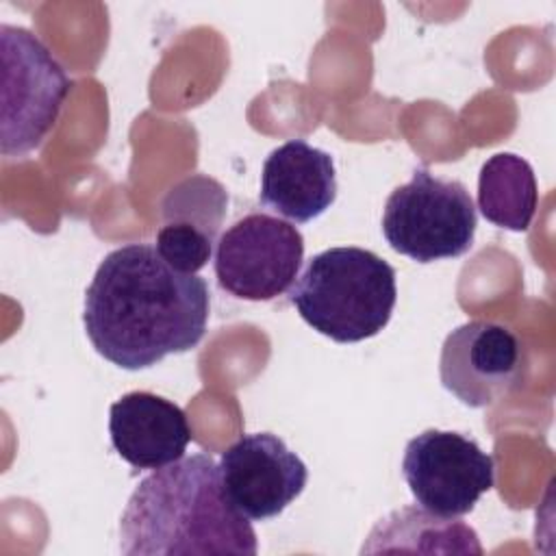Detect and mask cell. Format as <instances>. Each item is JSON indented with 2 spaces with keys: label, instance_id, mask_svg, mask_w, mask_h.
I'll return each mask as SVG.
<instances>
[{
  "label": "cell",
  "instance_id": "obj_9",
  "mask_svg": "<svg viewBox=\"0 0 556 556\" xmlns=\"http://www.w3.org/2000/svg\"><path fill=\"white\" fill-rule=\"evenodd\" d=\"M228 500L252 521L278 517L306 486L308 469L271 432L239 437L219 458Z\"/></svg>",
  "mask_w": 556,
  "mask_h": 556
},
{
  "label": "cell",
  "instance_id": "obj_4",
  "mask_svg": "<svg viewBox=\"0 0 556 556\" xmlns=\"http://www.w3.org/2000/svg\"><path fill=\"white\" fill-rule=\"evenodd\" d=\"M0 150L17 159L37 150L54 128L72 80L46 43L22 26H0Z\"/></svg>",
  "mask_w": 556,
  "mask_h": 556
},
{
  "label": "cell",
  "instance_id": "obj_5",
  "mask_svg": "<svg viewBox=\"0 0 556 556\" xmlns=\"http://www.w3.org/2000/svg\"><path fill=\"white\" fill-rule=\"evenodd\" d=\"M476 226V206L467 187L424 167L391 191L382 211L387 243L417 263L463 256L473 245Z\"/></svg>",
  "mask_w": 556,
  "mask_h": 556
},
{
  "label": "cell",
  "instance_id": "obj_8",
  "mask_svg": "<svg viewBox=\"0 0 556 556\" xmlns=\"http://www.w3.org/2000/svg\"><path fill=\"white\" fill-rule=\"evenodd\" d=\"M523 345L510 328L473 319L445 337L439 376L456 400L482 408L510 393L523 374Z\"/></svg>",
  "mask_w": 556,
  "mask_h": 556
},
{
  "label": "cell",
  "instance_id": "obj_13",
  "mask_svg": "<svg viewBox=\"0 0 556 556\" xmlns=\"http://www.w3.org/2000/svg\"><path fill=\"white\" fill-rule=\"evenodd\" d=\"M539 202V187L532 165L513 154L500 152L486 159L478 176V208L497 228L523 232L530 228Z\"/></svg>",
  "mask_w": 556,
  "mask_h": 556
},
{
  "label": "cell",
  "instance_id": "obj_12",
  "mask_svg": "<svg viewBox=\"0 0 556 556\" xmlns=\"http://www.w3.org/2000/svg\"><path fill=\"white\" fill-rule=\"evenodd\" d=\"M482 554L478 534L456 517H439L421 506H404L380 519L367 534L361 554Z\"/></svg>",
  "mask_w": 556,
  "mask_h": 556
},
{
  "label": "cell",
  "instance_id": "obj_7",
  "mask_svg": "<svg viewBox=\"0 0 556 556\" xmlns=\"http://www.w3.org/2000/svg\"><path fill=\"white\" fill-rule=\"evenodd\" d=\"M402 476L424 510L463 517L493 489L495 465L473 439L430 428L406 443Z\"/></svg>",
  "mask_w": 556,
  "mask_h": 556
},
{
  "label": "cell",
  "instance_id": "obj_6",
  "mask_svg": "<svg viewBox=\"0 0 556 556\" xmlns=\"http://www.w3.org/2000/svg\"><path fill=\"white\" fill-rule=\"evenodd\" d=\"M302 258L304 237L293 224L267 213H250L219 237L215 276L230 295L267 302L295 282Z\"/></svg>",
  "mask_w": 556,
  "mask_h": 556
},
{
  "label": "cell",
  "instance_id": "obj_2",
  "mask_svg": "<svg viewBox=\"0 0 556 556\" xmlns=\"http://www.w3.org/2000/svg\"><path fill=\"white\" fill-rule=\"evenodd\" d=\"M126 556L258 552L250 519L228 500L219 465L208 454L182 456L146 476L119 519Z\"/></svg>",
  "mask_w": 556,
  "mask_h": 556
},
{
  "label": "cell",
  "instance_id": "obj_14",
  "mask_svg": "<svg viewBox=\"0 0 556 556\" xmlns=\"http://www.w3.org/2000/svg\"><path fill=\"white\" fill-rule=\"evenodd\" d=\"M224 187L206 176H193L174 187L163 200V222L193 226L215 239L226 215Z\"/></svg>",
  "mask_w": 556,
  "mask_h": 556
},
{
  "label": "cell",
  "instance_id": "obj_10",
  "mask_svg": "<svg viewBox=\"0 0 556 556\" xmlns=\"http://www.w3.org/2000/svg\"><path fill=\"white\" fill-rule=\"evenodd\" d=\"M115 452L137 469H161L185 456L191 428L185 410L150 391H130L109 408Z\"/></svg>",
  "mask_w": 556,
  "mask_h": 556
},
{
  "label": "cell",
  "instance_id": "obj_3",
  "mask_svg": "<svg viewBox=\"0 0 556 556\" xmlns=\"http://www.w3.org/2000/svg\"><path fill=\"white\" fill-rule=\"evenodd\" d=\"M395 300V269L354 245L315 254L289 291L300 317L337 343L376 337L389 324Z\"/></svg>",
  "mask_w": 556,
  "mask_h": 556
},
{
  "label": "cell",
  "instance_id": "obj_11",
  "mask_svg": "<svg viewBox=\"0 0 556 556\" xmlns=\"http://www.w3.org/2000/svg\"><path fill=\"white\" fill-rule=\"evenodd\" d=\"M261 204L274 213L306 224L337 200V172L328 152L291 139L269 152L261 172Z\"/></svg>",
  "mask_w": 556,
  "mask_h": 556
},
{
  "label": "cell",
  "instance_id": "obj_1",
  "mask_svg": "<svg viewBox=\"0 0 556 556\" xmlns=\"http://www.w3.org/2000/svg\"><path fill=\"white\" fill-rule=\"evenodd\" d=\"M208 287L167 265L154 245L104 256L85 293L83 324L96 352L122 369H146L193 350L208 321Z\"/></svg>",
  "mask_w": 556,
  "mask_h": 556
},
{
  "label": "cell",
  "instance_id": "obj_15",
  "mask_svg": "<svg viewBox=\"0 0 556 556\" xmlns=\"http://www.w3.org/2000/svg\"><path fill=\"white\" fill-rule=\"evenodd\" d=\"M215 239L206 232L178 224V222H163L161 230L156 232V252L161 258L182 274L200 271L213 254Z\"/></svg>",
  "mask_w": 556,
  "mask_h": 556
}]
</instances>
